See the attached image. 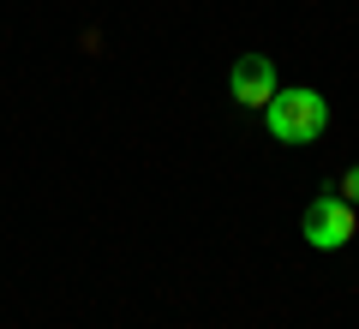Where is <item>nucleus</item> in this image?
I'll return each mask as SVG.
<instances>
[{
	"label": "nucleus",
	"mask_w": 359,
	"mask_h": 329,
	"mask_svg": "<svg viewBox=\"0 0 359 329\" xmlns=\"http://www.w3.org/2000/svg\"><path fill=\"white\" fill-rule=\"evenodd\" d=\"M264 120H269V138L276 144H318L323 126H330V102H323L318 90L294 84V90H276V96H269Z\"/></svg>",
	"instance_id": "obj_1"
},
{
	"label": "nucleus",
	"mask_w": 359,
	"mask_h": 329,
	"mask_svg": "<svg viewBox=\"0 0 359 329\" xmlns=\"http://www.w3.org/2000/svg\"><path fill=\"white\" fill-rule=\"evenodd\" d=\"M306 246H318V252L353 246V203L341 192H323V198L306 203Z\"/></svg>",
	"instance_id": "obj_2"
},
{
	"label": "nucleus",
	"mask_w": 359,
	"mask_h": 329,
	"mask_svg": "<svg viewBox=\"0 0 359 329\" xmlns=\"http://www.w3.org/2000/svg\"><path fill=\"white\" fill-rule=\"evenodd\" d=\"M228 90L245 108H269V96H276V66H269L264 54H240L233 72H228Z\"/></svg>",
	"instance_id": "obj_3"
},
{
	"label": "nucleus",
	"mask_w": 359,
	"mask_h": 329,
	"mask_svg": "<svg viewBox=\"0 0 359 329\" xmlns=\"http://www.w3.org/2000/svg\"><path fill=\"white\" fill-rule=\"evenodd\" d=\"M335 192H341L347 203H359V162H353V168H347V174H341V186H335Z\"/></svg>",
	"instance_id": "obj_4"
}]
</instances>
